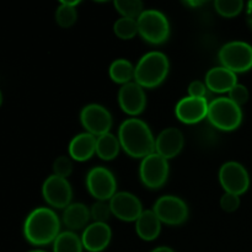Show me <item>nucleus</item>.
Returning <instances> with one entry per match:
<instances>
[{
    "instance_id": "obj_32",
    "label": "nucleus",
    "mask_w": 252,
    "mask_h": 252,
    "mask_svg": "<svg viewBox=\"0 0 252 252\" xmlns=\"http://www.w3.org/2000/svg\"><path fill=\"white\" fill-rule=\"evenodd\" d=\"M240 203H241L240 196L234 193H229V192H225L220 198L221 209L228 212V213L238 211L239 207H240Z\"/></svg>"
},
{
    "instance_id": "obj_33",
    "label": "nucleus",
    "mask_w": 252,
    "mask_h": 252,
    "mask_svg": "<svg viewBox=\"0 0 252 252\" xmlns=\"http://www.w3.org/2000/svg\"><path fill=\"white\" fill-rule=\"evenodd\" d=\"M207 90L208 89H207L206 83L201 80H194L189 85V96H192V97H206Z\"/></svg>"
},
{
    "instance_id": "obj_22",
    "label": "nucleus",
    "mask_w": 252,
    "mask_h": 252,
    "mask_svg": "<svg viewBox=\"0 0 252 252\" xmlns=\"http://www.w3.org/2000/svg\"><path fill=\"white\" fill-rule=\"evenodd\" d=\"M121 150V143L118 137L111 132L100 135L96 139V155L100 159L110 161L117 158Z\"/></svg>"
},
{
    "instance_id": "obj_24",
    "label": "nucleus",
    "mask_w": 252,
    "mask_h": 252,
    "mask_svg": "<svg viewBox=\"0 0 252 252\" xmlns=\"http://www.w3.org/2000/svg\"><path fill=\"white\" fill-rule=\"evenodd\" d=\"M84 246L80 236L74 231H62L53 243V252H83Z\"/></svg>"
},
{
    "instance_id": "obj_29",
    "label": "nucleus",
    "mask_w": 252,
    "mask_h": 252,
    "mask_svg": "<svg viewBox=\"0 0 252 252\" xmlns=\"http://www.w3.org/2000/svg\"><path fill=\"white\" fill-rule=\"evenodd\" d=\"M91 219L98 223H107L110 217L112 216L110 203L107 201H97L90 207Z\"/></svg>"
},
{
    "instance_id": "obj_27",
    "label": "nucleus",
    "mask_w": 252,
    "mask_h": 252,
    "mask_svg": "<svg viewBox=\"0 0 252 252\" xmlns=\"http://www.w3.org/2000/svg\"><path fill=\"white\" fill-rule=\"evenodd\" d=\"M113 5L122 17L138 20L144 11V4L140 0H116L113 1Z\"/></svg>"
},
{
    "instance_id": "obj_28",
    "label": "nucleus",
    "mask_w": 252,
    "mask_h": 252,
    "mask_svg": "<svg viewBox=\"0 0 252 252\" xmlns=\"http://www.w3.org/2000/svg\"><path fill=\"white\" fill-rule=\"evenodd\" d=\"M243 0H216L214 7L217 12L224 17H234L238 16L244 9Z\"/></svg>"
},
{
    "instance_id": "obj_1",
    "label": "nucleus",
    "mask_w": 252,
    "mask_h": 252,
    "mask_svg": "<svg viewBox=\"0 0 252 252\" xmlns=\"http://www.w3.org/2000/svg\"><path fill=\"white\" fill-rule=\"evenodd\" d=\"M121 148L129 157L144 159L155 152V137L149 126L137 117L127 118L118 128Z\"/></svg>"
},
{
    "instance_id": "obj_26",
    "label": "nucleus",
    "mask_w": 252,
    "mask_h": 252,
    "mask_svg": "<svg viewBox=\"0 0 252 252\" xmlns=\"http://www.w3.org/2000/svg\"><path fill=\"white\" fill-rule=\"evenodd\" d=\"M113 32L121 39H132L135 34L139 33L138 21L135 19L121 16L113 24Z\"/></svg>"
},
{
    "instance_id": "obj_34",
    "label": "nucleus",
    "mask_w": 252,
    "mask_h": 252,
    "mask_svg": "<svg viewBox=\"0 0 252 252\" xmlns=\"http://www.w3.org/2000/svg\"><path fill=\"white\" fill-rule=\"evenodd\" d=\"M246 17H248V24L252 30V1L248 2V6H246Z\"/></svg>"
},
{
    "instance_id": "obj_19",
    "label": "nucleus",
    "mask_w": 252,
    "mask_h": 252,
    "mask_svg": "<svg viewBox=\"0 0 252 252\" xmlns=\"http://www.w3.org/2000/svg\"><path fill=\"white\" fill-rule=\"evenodd\" d=\"M96 139L97 137L88 132L79 133L68 145L69 157L76 161H86L96 154Z\"/></svg>"
},
{
    "instance_id": "obj_30",
    "label": "nucleus",
    "mask_w": 252,
    "mask_h": 252,
    "mask_svg": "<svg viewBox=\"0 0 252 252\" xmlns=\"http://www.w3.org/2000/svg\"><path fill=\"white\" fill-rule=\"evenodd\" d=\"M73 161H71L70 157H65V155H61L57 158L53 162V174L59 177L66 179L73 172Z\"/></svg>"
},
{
    "instance_id": "obj_16",
    "label": "nucleus",
    "mask_w": 252,
    "mask_h": 252,
    "mask_svg": "<svg viewBox=\"0 0 252 252\" xmlns=\"http://www.w3.org/2000/svg\"><path fill=\"white\" fill-rule=\"evenodd\" d=\"M84 250L89 252H102L108 248L112 239V229L107 223L93 221L89 224L80 236Z\"/></svg>"
},
{
    "instance_id": "obj_8",
    "label": "nucleus",
    "mask_w": 252,
    "mask_h": 252,
    "mask_svg": "<svg viewBox=\"0 0 252 252\" xmlns=\"http://www.w3.org/2000/svg\"><path fill=\"white\" fill-rule=\"evenodd\" d=\"M169 160L155 152L142 159L139 165L140 181L148 189H158L164 186L169 177Z\"/></svg>"
},
{
    "instance_id": "obj_21",
    "label": "nucleus",
    "mask_w": 252,
    "mask_h": 252,
    "mask_svg": "<svg viewBox=\"0 0 252 252\" xmlns=\"http://www.w3.org/2000/svg\"><path fill=\"white\" fill-rule=\"evenodd\" d=\"M161 224L154 211L147 209V211H143L139 218L135 220V231L142 240L153 241L160 235Z\"/></svg>"
},
{
    "instance_id": "obj_11",
    "label": "nucleus",
    "mask_w": 252,
    "mask_h": 252,
    "mask_svg": "<svg viewBox=\"0 0 252 252\" xmlns=\"http://www.w3.org/2000/svg\"><path fill=\"white\" fill-rule=\"evenodd\" d=\"M80 122L86 132L95 137L106 134L112 127V115L100 103H89L80 112Z\"/></svg>"
},
{
    "instance_id": "obj_35",
    "label": "nucleus",
    "mask_w": 252,
    "mask_h": 252,
    "mask_svg": "<svg viewBox=\"0 0 252 252\" xmlns=\"http://www.w3.org/2000/svg\"><path fill=\"white\" fill-rule=\"evenodd\" d=\"M150 252H175V250L169 248V246H159V248H155L154 250H152Z\"/></svg>"
},
{
    "instance_id": "obj_14",
    "label": "nucleus",
    "mask_w": 252,
    "mask_h": 252,
    "mask_svg": "<svg viewBox=\"0 0 252 252\" xmlns=\"http://www.w3.org/2000/svg\"><path fill=\"white\" fill-rule=\"evenodd\" d=\"M117 100L123 112L132 117L140 115L147 107V94L144 88L135 81H130L121 86Z\"/></svg>"
},
{
    "instance_id": "obj_15",
    "label": "nucleus",
    "mask_w": 252,
    "mask_h": 252,
    "mask_svg": "<svg viewBox=\"0 0 252 252\" xmlns=\"http://www.w3.org/2000/svg\"><path fill=\"white\" fill-rule=\"evenodd\" d=\"M209 102L206 97H182L175 106V115L186 125H194L208 116Z\"/></svg>"
},
{
    "instance_id": "obj_2",
    "label": "nucleus",
    "mask_w": 252,
    "mask_h": 252,
    "mask_svg": "<svg viewBox=\"0 0 252 252\" xmlns=\"http://www.w3.org/2000/svg\"><path fill=\"white\" fill-rule=\"evenodd\" d=\"M62 221L53 209L38 207L33 209L24 223V235L30 244L44 246L54 243L61 231Z\"/></svg>"
},
{
    "instance_id": "obj_18",
    "label": "nucleus",
    "mask_w": 252,
    "mask_h": 252,
    "mask_svg": "<svg viewBox=\"0 0 252 252\" xmlns=\"http://www.w3.org/2000/svg\"><path fill=\"white\" fill-rule=\"evenodd\" d=\"M204 83H206L207 89L213 93L223 94L229 93L238 84V78L235 73L220 65L214 66L207 71Z\"/></svg>"
},
{
    "instance_id": "obj_4",
    "label": "nucleus",
    "mask_w": 252,
    "mask_h": 252,
    "mask_svg": "<svg viewBox=\"0 0 252 252\" xmlns=\"http://www.w3.org/2000/svg\"><path fill=\"white\" fill-rule=\"evenodd\" d=\"M209 122L218 129L224 132L235 130L243 122V110L229 97H217L209 102Z\"/></svg>"
},
{
    "instance_id": "obj_25",
    "label": "nucleus",
    "mask_w": 252,
    "mask_h": 252,
    "mask_svg": "<svg viewBox=\"0 0 252 252\" xmlns=\"http://www.w3.org/2000/svg\"><path fill=\"white\" fill-rule=\"evenodd\" d=\"M80 4L79 0H74V1H68V0H63L61 1L59 6L56 10V21L63 29H69L73 26L78 20V11H76V6Z\"/></svg>"
},
{
    "instance_id": "obj_7",
    "label": "nucleus",
    "mask_w": 252,
    "mask_h": 252,
    "mask_svg": "<svg viewBox=\"0 0 252 252\" xmlns=\"http://www.w3.org/2000/svg\"><path fill=\"white\" fill-rule=\"evenodd\" d=\"M85 184L89 193L97 201H110L117 193V180L113 172L105 166L89 170Z\"/></svg>"
},
{
    "instance_id": "obj_23",
    "label": "nucleus",
    "mask_w": 252,
    "mask_h": 252,
    "mask_svg": "<svg viewBox=\"0 0 252 252\" xmlns=\"http://www.w3.org/2000/svg\"><path fill=\"white\" fill-rule=\"evenodd\" d=\"M134 68L135 66L130 61L126 58H118L111 63L108 68V75L115 83L125 85L134 79Z\"/></svg>"
},
{
    "instance_id": "obj_10",
    "label": "nucleus",
    "mask_w": 252,
    "mask_h": 252,
    "mask_svg": "<svg viewBox=\"0 0 252 252\" xmlns=\"http://www.w3.org/2000/svg\"><path fill=\"white\" fill-rule=\"evenodd\" d=\"M219 181L224 191L229 193H245L250 187V176L244 165L238 161H226L219 170Z\"/></svg>"
},
{
    "instance_id": "obj_20",
    "label": "nucleus",
    "mask_w": 252,
    "mask_h": 252,
    "mask_svg": "<svg viewBox=\"0 0 252 252\" xmlns=\"http://www.w3.org/2000/svg\"><path fill=\"white\" fill-rule=\"evenodd\" d=\"M91 219L90 208L84 203H70L63 212L62 220L70 231L85 229Z\"/></svg>"
},
{
    "instance_id": "obj_37",
    "label": "nucleus",
    "mask_w": 252,
    "mask_h": 252,
    "mask_svg": "<svg viewBox=\"0 0 252 252\" xmlns=\"http://www.w3.org/2000/svg\"><path fill=\"white\" fill-rule=\"evenodd\" d=\"M2 103V94H1V90H0V106H1Z\"/></svg>"
},
{
    "instance_id": "obj_6",
    "label": "nucleus",
    "mask_w": 252,
    "mask_h": 252,
    "mask_svg": "<svg viewBox=\"0 0 252 252\" xmlns=\"http://www.w3.org/2000/svg\"><path fill=\"white\" fill-rule=\"evenodd\" d=\"M221 66L233 73H245L252 69V46L244 41H230L219 49Z\"/></svg>"
},
{
    "instance_id": "obj_13",
    "label": "nucleus",
    "mask_w": 252,
    "mask_h": 252,
    "mask_svg": "<svg viewBox=\"0 0 252 252\" xmlns=\"http://www.w3.org/2000/svg\"><path fill=\"white\" fill-rule=\"evenodd\" d=\"M108 203L112 216L123 221H135L144 211L140 199L127 191L117 192Z\"/></svg>"
},
{
    "instance_id": "obj_31",
    "label": "nucleus",
    "mask_w": 252,
    "mask_h": 252,
    "mask_svg": "<svg viewBox=\"0 0 252 252\" xmlns=\"http://www.w3.org/2000/svg\"><path fill=\"white\" fill-rule=\"evenodd\" d=\"M228 97L230 98L233 102H235L236 105H239L241 107L243 105H245L246 102L250 98V93H249L248 88L243 84H236L233 89L228 93Z\"/></svg>"
},
{
    "instance_id": "obj_36",
    "label": "nucleus",
    "mask_w": 252,
    "mask_h": 252,
    "mask_svg": "<svg viewBox=\"0 0 252 252\" xmlns=\"http://www.w3.org/2000/svg\"><path fill=\"white\" fill-rule=\"evenodd\" d=\"M203 4H206V1H185V5H187V6H193V7L201 6V5Z\"/></svg>"
},
{
    "instance_id": "obj_5",
    "label": "nucleus",
    "mask_w": 252,
    "mask_h": 252,
    "mask_svg": "<svg viewBox=\"0 0 252 252\" xmlns=\"http://www.w3.org/2000/svg\"><path fill=\"white\" fill-rule=\"evenodd\" d=\"M137 21L139 34L148 43L162 44L169 39L171 32L169 19L160 10H144Z\"/></svg>"
},
{
    "instance_id": "obj_9",
    "label": "nucleus",
    "mask_w": 252,
    "mask_h": 252,
    "mask_svg": "<svg viewBox=\"0 0 252 252\" xmlns=\"http://www.w3.org/2000/svg\"><path fill=\"white\" fill-rule=\"evenodd\" d=\"M153 211L160 221L167 225H181L189 218V207L186 202L172 194H165L158 198Z\"/></svg>"
},
{
    "instance_id": "obj_17",
    "label": "nucleus",
    "mask_w": 252,
    "mask_h": 252,
    "mask_svg": "<svg viewBox=\"0 0 252 252\" xmlns=\"http://www.w3.org/2000/svg\"><path fill=\"white\" fill-rule=\"evenodd\" d=\"M184 133L179 128H165L155 138V153L167 160L176 158L184 149Z\"/></svg>"
},
{
    "instance_id": "obj_38",
    "label": "nucleus",
    "mask_w": 252,
    "mask_h": 252,
    "mask_svg": "<svg viewBox=\"0 0 252 252\" xmlns=\"http://www.w3.org/2000/svg\"><path fill=\"white\" fill-rule=\"evenodd\" d=\"M29 252H47V251H44V250H31Z\"/></svg>"
},
{
    "instance_id": "obj_3",
    "label": "nucleus",
    "mask_w": 252,
    "mask_h": 252,
    "mask_svg": "<svg viewBox=\"0 0 252 252\" xmlns=\"http://www.w3.org/2000/svg\"><path fill=\"white\" fill-rule=\"evenodd\" d=\"M170 62L165 53L152 51L138 61L134 68V81L144 89L159 86L169 75Z\"/></svg>"
},
{
    "instance_id": "obj_12",
    "label": "nucleus",
    "mask_w": 252,
    "mask_h": 252,
    "mask_svg": "<svg viewBox=\"0 0 252 252\" xmlns=\"http://www.w3.org/2000/svg\"><path fill=\"white\" fill-rule=\"evenodd\" d=\"M42 194L47 203L53 208L65 209L73 199V189L68 179L51 175L42 185Z\"/></svg>"
}]
</instances>
